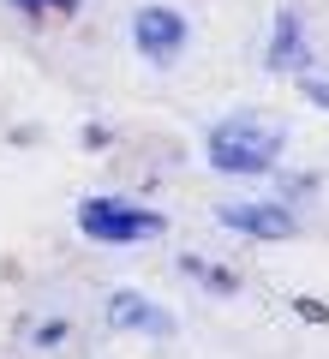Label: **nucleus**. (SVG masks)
<instances>
[{
    "label": "nucleus",
    "mask_w": 329,
    "mask_h": 359,
    "mask_svg": "<svg viewBox=\"0 0 329 359\" xmlns=\"http://www.w3.org/2000/svg\"><path fill=\"white\" fill-rule=\"evenodd\" d=\"M281 144L288 132L264 114H228L222 126H210L203 138V156H210L215 174H269L281 162Z\"/></svg>",
    "instance_id": "obj_1"
},
{
    "label": "nucleus",
    "mask_w": 329,
    "mask_h": 359,
    "mask_svg": "<svg viewBox=\"0 0 329 359\" xmlns=\"http://www.w3.org/2000/svg\"><path fill=\"white\" fill-rule=\"evenodd\" d=\"M78 228L84 240L96 245H144V240H162V210H144L132 198H84L78 204Z\"/></svg>",
    "instance_id": "obj_2"
},
{
    "label": "nucleus",
    "mask_w": 329,
    "mask_h": 359,
    "mask_svg": "<svg viewBox=\"0 0 329 359\" xmlns=\"http://www.w3.org/2000/svg\"><path fill=\"white\" fill-rule=\"evenodd\" d=\"M186 36H192L186 13H174V6H138L132 13V48L150 66H174L186 54Z\"/></svg>",
    "instance_id": "obj_3"
},
{
    "label": "nucleus",
    "mask_w": 329,
    "mask_h": 359,
    "mask_svg": "<svg viewBox=\"0 0 329 359\" xmlns=\"http://www.w3.org/2000/svg\"><path fill=\"white\" fill-rule=\"evenodd\" d=\"M215 222L234 228V233H246V240H293V233H300V216H293L288 204H222Z\"/></svg>",
    "instance_id": "obj_4"
},
{
    "label": "nucleus",
    "mask_w": 329,
    "mask_h": 359,
    "mask_svg": "<svg viewBox=\"0 0 329 359\" xmlns=\"http://www.w3.org/2000/svg\"><path fill=\"white\" fill-rule=\"evenodd\" d=\"M264 66H269V72H305V66H311V48H305L300 13H281V18H276L269 48H264Z\"/></svg>",
    "instance_id": "obj_5"
},
{
    "label": "nucleus",
    "mask_w": 329,
    "mask_h": 359,
    "mask_svg": "<svg viewBox=\"0 0 329 359\" xmlns=\"http://www.w3.org/2000/svg\"><path fill=\"white\" fill-rule=\"evenodd\" d=\"M108 323L114 330H132V335H174V318L162 306H150L144 294H114L108 299Z\"/></svg>",
    "instance_id": "obj_6"
},
{
    "label": "nucleus",
    "mask_w": 329,
    "mask_h": 359,
    "mask_svg": "<svg viewBox=\"0 0 329 359\" xmlns=\"http://www.w3.org/2000/svg\"><path fill=\"white\" fill-rule=\"evenodd\" d=\"M18 13H30V18H66V13H78V0H13Z\"/></svg>",
    "instance_id": "obj_7"
},
{
    "label": "nucleus",
    "mask_w": 329,
    "mask_h": 359,
    "mask_svg": "<svg viewBox=\"0 0 329 359\" xmlns=\"http://www.w3.org/2000/svg\"><path fill=\"white\" fill-rule=\"evenodd\" d=\"M186 269L198 276V282H210L215 294H234V276H228V269H210V264H198V257H186Z\"/></svg>",
    "instance_id": "obj_8"
},
{
    "label": "nucleus",
    "mask_w": 329,
    "mask_h": 359,
    "mask_svg": "<svg viewBox=\"0 0 329 359\" xmlns=\"http://www.w3.org/2000/svg\"><path fill=\"white\" fill-rule=\"evenodd\" d=\"M300 90H305V96H311L317 108H329V84H323V78H311V72H300Z\"/></svg>",
    "instance_id": "obj_9"
}]
</instances>
